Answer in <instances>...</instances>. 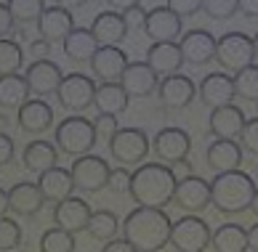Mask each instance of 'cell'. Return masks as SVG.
<instances>
[{
	"mask_svg": "<svg viewBox=\"0 0 258 252\" xmlns=\"http://www.w3.org/2000/svg\"><path fill=\"white\" fill-rule=\"evenodd\" d=\"M178 178L173 167L162 162H144L131 173V199L136 207H155L162 210L173 202Z\"/></svg>",
	"mask_w": 258,
	"mask_h": 252,
	"instance_id": "obj_1",
	"label": "cell"
},
{
	"mask_svg": "<svg viewBox=\"0 0 258 252\" xmlns=\"http://www.w3.org/2000/svg\"><path fill=\"white\" fill-rule=\"evenodd\" d=\"M170 228L173 220L165 210L136 207L122 220V239L131 241L136 252H160L165 244H170Z\"/></svg>",
	"mask_w": 258,
	"mask_h": 252,
	"instance_id": "obj_2",
	"label": "cell"
},
{
	"mask_svg": "<svg viewBox=\"0 0 258 252\" xmlns=\"http://www.w3.org/2000/svg\"><path fill=\"white\" fill-rule=\"evenodd\" d=\"M255 181L242 170L218 173L210 181V205L224 215H240L247 212L255 197Z\"/></svg>",
	"mask_w": 258,
	"mask_h": 252,
	"instance_id": "obj_3",
	"label": "cell"
},
{
	"mask_svg": "<svg viewBox=\"0 0 258 252\" xmlns=\"http://www.w3.org/2000/svg\"><path fill=\"white\" fill-rule=\"evenodd\" d=\"M96 128H93V120L83 117V114H70L64 117L59 125H56V133H53V143L56 149L67 157H85L91 154L93 146H96Z\"/></svg>",
	"mask_w": 258,
	"mask_h": 252,
	"instance_id": "obj_4",
	"label": "cell"
},
{
	"mask_svg": "<svg viewBox=\"0 0 258 252\" xmlns=\"http://www.w3.org/2000/svg\"><path fill=\"white\" fill-rule=\"evenodd\" d=\"M255 61V48H253V37L245 32H224L216 40V64L229 74H237L253 66Z\"/></svg>",
	"mask_w": 258,
	"mask_h": 252,
	"instance_id": "obj_5",
	"label": "cell"
},
{
	"mask_svg": "<svg viewBox=\"0 0 258 252\" xmlns=\"http://www.w3.org/2000/svg\"><path fill=\"white\" fill-rule=\"evenodd\" d=\"M96 80L83 72H70L64 74V80L56 91V99H59L61 109L70 114H83L85 109L93 106V99H96Z\"/></svg>",
	"mask_w": 258,
	"mask_h": 252,
	"instance_id": "obj_6",
	"label": "cell"
},
{
	"mask_svg": "<svg viewBox=\"0 0 258 252\" xmlns=\"http://www.w3.org/2000/svg\"><path fill=\"white\" fill-rule=\"evenodd\" d=\"M152 149L149 135L141 128H120L109 141V154L112 159L122 164V167H133V164H144L147 154Z\"/></svg>",
	"mask_w": 258,
	"mask_h": 252,
	"instance_id": "obj_7",
	"label": "cell"
},
{
	"mask_svg": "<svg viewBox=\"0 0 258 252\" xmlns=\"http://www.w3.org/2000/svg\"><path fill=\"white\" fill-rule=\"evenodd\" d=\"M213 231L200 215H184L170 228V244L176 252H205L210 247Z\"/></svg>",
	"mask_w": 258,
	"mask_h": 252,
	"instance_id": "obj_8",
	"label": "cell"
},
{
	"mask_svg": "<svg viewBox=\"0 0 258 252\" xmlns=\"http://www.w3.org/2000/svg\"><path fill=\"white\" fill-rule=\"evenodd\" d=\"M70 173H72V181H75V189H78V191L99 194L101 189H107L112 167L107 164V159H104V157L85 154V157H78V159L72 162Z\"/></svg>",
	"mask_w": 258,
	"mask_h": 252,
	"instance_id": "obj_9",
	"label": "cell"
},
{
	"mask_svg": "<svg viewBox=\"0 0 258 252\" xmlns=\"http://www.w3.org/2000/svg\"><path fill=\"white\" fill-rule=\"evenodd\" d=\"M152 151H155V157L162 164L173 167V164L186 162L189 151H192V138H189V133L184 128L170 125V128L157 130V135L152 138Z\"/></svg>",
	"mask_w": 258,
	"mask_h": 252,
	"instance_id": "obj_10",
	"label": "cell"
},
{
	"mask_svg": "<svg viewBox=\"0 0 258 252\" xmlns=\"http://www.w3.org/2000/svg\"><path fill=\"white\" fill-rule=\"evenodd\" d=\"M197 96L208 109H221V106L234 104V77H229L226 72H210L205 74L197 85Z\"/></svg>",
	"mask_w": 258,
	"mask_h": 252,
	"instance_id": "obj_11",
	"label": "cell"
},
{
	"mask_svg": "<svg viewBox=\"0 0 258 252\" xmlns=\"http://www.w3.org/2000/svg\"><path fill=\"white\" fill-rule=\"evenodd\" d=\"M181 30H184V22L170 11L168 3L147 11L144 32H147V37L152 43H176L181 37Z\"/></svg>",
	"mask_w": 258,
	"mask_h": 252,
	"instance_id": "obj_12",
	"label": "cell"
},
{
	"mask_svg": "<svg viewBox=\"0 0 258 252\" xmlns=\"http://www.w3.org/2000/svg\"><path fill=\"white\" fill-rule=\"evenodd\" d=\"M128 56L122 48L117 45H101L96 56L91 59V72L96 80L101 82H120L122 80V74H125L128 69Z\"/></svg>",
	"mask_w": 258,
	"mask_h": 252,
	"instance_id": "obj_13",
	"label": "cell"
},
{
	"mask_svg": "<svg viewBox=\"0 0 258 252\" xmlns=\"http://www.w3.org/2000/svg\"><path fill=\"white\" fill-rule=\"evenodd\" d=\"M157 96H160V104L165 106V109H186L197 96V85H195L192 77L178 72V74L162 77Z\"/></svg>",
	"mask_w": 258,
	"mask_h": 252,
	"instance_id": "obj_14",
	"label": "cell"
},
{
	"mask_svg": "<svg viewBox=\"0 0 258 252\" xmlns=\"http://www.w3.org/2000/svg\"><path fill=\"white\" fill-rule=\"evenodd\" d=\"M181 56H184V64L192 66H205L216 59V37L208 30H189L181 35Z\"/></svg>",
	"mask_w": 258,
	"mask_h": 252,
	"instance_id": "obj_15",
	"label": "cell"
},
{
	"mask_svg": "<svg viewBox=\"0 0 258 252\" xmlns=\"http://www.w3.org/2000/svg\"><path fill=\"white\" fill-rule=\"evenodd\" d=\"M173 205L186 210L189 215H197L200 210H205L210 205V183L200 176L181 178L176 186V194H173Z\"/></svg>",
	"mask_w": 258,
	"mask_h": 252,
	"instance_id": "obj_16",
	"label": "cell"
},
{
	"mask_svg": "<svg viewBox=\"0 0 258 252\" xmlns=\"http://www.w3.org/2000/svg\"><path fill=\"white\" fill-rule=\"evenodd\" d=\"M120 85L128 93V99H147V96H152L160 88V74L147 61H133L128 64Z\"/></svg>",
	"mask_w": 258,
	"mask_h": 252,
	"instance_id": "obj_17",
	"label": "cell"
},
{
	"mask_svg": "<svg viewBox=\"0 0 258 252\" xmlns=\"http://www.w3.org/2000/svg\"><path fill=\"white\" fill-rule=\"evenodd\" d=\"M37 32H40V40L51 45L64 43L75 32V19L64 6H48L40 16V22H37Z\"/></svg>",
	"mask_w": 258,
	"mask_h": 252,
	"instance_id": "obj_18",
	"label": "cell"
},
{
	"mask_svg": "<svg viewBox=\"0 0 258 252\" xmlns=\"http://www.w3.org/2000/svg\"><path fill=\"white\" fill-rule=\"evenodd\" d=\"M91 215H93V207L80 197H70L53 207V223L59 228L70 231V234H78V231L88 228Z\"/></svg>",
	"mask_w": 258,
	"mask_h": 252,
	"instance_id": "obj_19",
	"label": "cell"
},
{
	"mask_svg": "<svg viewBox=\"0 0 258 252\" xmlns=\"http://www.w3.org/2000/svg\"><path fill=\"white\" fill-rule=\"evenodd\" d=\"M27 82H30V91L35 96H51L59 91V85L64 80V72H61V66L51 61V59H45V61H32L30 66H27Z\"/></svg>",
	"mask_w": 258,
	"mask_h": 252,
	"instance_id": "obj_20",
	"label": "cell"
},
{
	"mask_svg": "<svg viewBox=\"0 0 258 252\" xmlns=\"http://www.w3.org/2000/svg\"><path fill=\"white\" fill-rule=\"evenodd\" d=\"M245 151L237 141H226V138H213L208 143V151H205V159H208V167L216 173H232V170H240Z\"/></svg>",
	"mask_w": 258,
	"mask_h": 252,
	"instance_id": "obj_21",
	"label": "cell"
},
{
	"mask_svg": "<svg viewBox=\"0 0 258 252\" xmlns=\"http://www.w3.org/2000/svg\"><path fill=\"white\" fill-rule=\"evenodd\" d=\"M8 205H11V212H16L19 218H32L43 210L45 199H43L40 189H37V183L19 181L8 189Z\"/></svg>",
	"mask_w": 258,
	"mask_h": 252,
	"instance_id": "obj_22",
	"label": "cell"
},
{
	"mask_svg": "<svg viewBox=\"0 0 258 252\" xmlns=\"http://www.w3.org/2000/svg\"><path fill=\"white\" fill-rule=\"evenodd\" d=\"M245 112L240 109L237 104H229V106H221V109H210V133L216 138H226V141H234L240 138V133L245 128Z\"/></svg>",
	"mask_w": 258,
	"mask_h": 252,
	"instance_id": "obj_23",
	"label": "cell"
},
{
	"mask_svg": "<svg viewBox=\"0 0 258 252\" xmlns=\"http://www.w3.org/2000/svg\"><path fill=\"white\" fill-rule=\"evenodd\" d=\"M37 189H40L43 199L45 202H53V205H59V202L70 199L72 191H75V181H72V173L64 170V167H51L37 176Z\"/></svg>",
	"mask_w": 258,
	"mask_h": 252,
	"instance_id": "obj_24",
	"label": "cell"
},
{
	"mask_svg": "<svg viewBox=\"0 0 258 252\" xmlns=\"http://www.w3.org/2000/svg\"><path fill=\"white\" fill-rule=\"evenodd\" d=\"M128 32L131 30H128L125 19H122V14H117V11H101L96 19H93V24H91V35L96 37L99 48L122 43L128 37Z\"/></svg>",
	"mask_w": 258,
	"mask_h": 252,
	"instance_id": "obj_25",
	"label": "cell"
},
{
	"mask_svg": "<svg viewBox=\"0 0 258 252\" xmlns=\"http://www.w3.org/2000/svg\"><path fill=\"white\" fill-rule=\"evenodd\" d=\"M53 125V106L43 99H30L19 109V128L30 135H40Z\"/></svg>",
	"mask_w": 258,
	"mask_h": 252,
	"instance_id": "obj_26",
	"label": "cell"
},
{
	"mask_svg": "<svg viewBox=\"0 0 258 252\" xmlns=\"http://www.w3.org/2000/svg\"><path fill=\"white\" fill-rule=\"evenodd\" d=\"M147 64L162 77L178 74L184 66V56H181L178 43H152L147 51Z\"/></svg>",
	"mask_w": 258,
	"mask_h": 252,
	"instance_id": "obj_27",
	"label": "cell"
},
{
	"mask_svg": "<svg viewBox=\"0 0 258 252\" xmlns=\"http://www.w3.org/2000/svg\"><path fill=\"white\" fill-rule=\"evenodd\" d=\"M56 162H59V149H56V143L43 141V138L30 141L22 151V164L30 173H37V176L56 167Z\"/></svg>",
	"mask_w": 258,
	"mask_h": 252,
	"instance_id": "obj_28",
	"label": "cell"
},
{
	"mask_svg": "<svg viewBox=\"0 0 258 252\" xmlns=\"http://www.w3.org/2000/svg\"><path fill=\"white\" fill-rule=\"evenodd\" d=\"M61 48H64V56L70 61L85 64V61H91L93 56H96L99 43H96V37L91 35V30H85V27H75V32L61 43Z\"/></svg>",
	"mask_w": 258,
	"mask_h": 252,
	"instance_id": "obj_29",
	"label": "cell"
},
{
	"mask_svg": "<svg viewBox=\"0 0 258 252\" xmlns=\"http://www.w3.org/2000/svg\"><path fill=\"white\" fill-rule=\"evenodd\" d=\"M30 82L24 74L0 77V109H22L30 101Z\"/></svg>",
	"mask_w": 258,
	"mask_h": 252,
	"instance_id": "obj_30",
	"label": "cell"
},
{
	"mask_svg": "<svg viewBox=\"0 0 258 252\" xmlns=\"http://www.w3.org/2000/svg\"><path fill=\"white\" fill-rule=\"evenodd\" d=\"M128 93L122 91L120 82H101L96 88V99H93V106L99 109V114H112L117 117L128 109Z\"/></svg>",
	"mask_w": 258,
	"mask_h": 252,
	"instance_id": "obj_31",
	"label": "cell"
},
{
	"mask_svg": "<svg viewBox=\"0 0 258 252\" xmlns=\"http://www.w3.org/2000/svg\"><path fill=\"white\" fill-rule=\"evenodd\" d=\"M216 252H247V228L240 223H221L210 239Z\"/></svg>",
	"mask_w": 258,
	"mask_h": 252,
	"instance_id": "obj_32",
	"label": "cell"
},
{
	"mask_svg": "<svg viewBox=\"0 0 258 252\" xmlns=\"http://www.w3.org/2000/svg\"><path fill=\"white\" fill-rule=\"evenodd\" d=\"M88 236L91 239H96V241H112V239H117L120 234V220L117 215H114L112 210H93V215L88 220Z\"/></svg>",
	"mask_w": 258,
	"mask_h": 252,
	"instance_id": "obj_33",
	"label": "cell"
},
{
	"mask_svg": "<svg viewBox=\"0 0 258 252\" xmlns=\"http://www.w3.org/2000/svg\"><path fill=\"white\" fill-rule=\"evenodd\" d=\"M8 11H11V16H14V24H19L24 30V27L40 22L45 6L40 3V0H11V3H8Z\"/></svg>",
	"mask_w": 258,
	"mask_h": 252,
	"instance_id": "obj_34",
	"label": "cell"
},
{
	"mask_svg": "<svg viewBox=\"0 0 258 252\" xmlns=\"http://www.w3.org/2000/svg\"><path fill=\"white\" fill-rule=\"evenodd\" d=\"M24 64V48L16 40H0V77L19 74Z\"/></svg>",
	"mask_w": 258,
	"mask_h": 252,
	"instance_id": "obj_35",
	"label": "cell"
},
{
	"mask_svg": "<svg viewBox=\"0 0 258 252\" xmlns=\"http://www.w3.org/2000/svg\"><path fill=\"white\" fill-rule=\"evenodd\" d=\"M75 234L64 231L59 226L48 228L45 234L40 236V252H75Z\"/></svg>",
	"mask_w": 258,
	"mask_h": 252,
	"instance_id": "obj_36",
	"label": "cell"
},
{
	"mask_svg": "<svg viewBox=\"0 0 258 252\" xmlns=\"http://www.w3.org/2000/svg\"><path fill=\"white\" fill-rule=\"evenodd\" d=\"M234 93L245 101L258 104V64L234 74Z\"/></svg>",
	"mask_w": 258,
	"mask_h": 252,
	"instance_id": "obj_37",
	"label": "cell"
},
{
	"mask_svg": "<svg viewBox=\"0 0 258 252\" xmlns=\"http://www.w3.org/2000/svg\"><path fill=\"white\" fill-rule=\"evenodd\" d=\"M22 247V226L11 218H0V252H14Z\"/></svg>",
	"mask_w": 258,
	"mask_h": 252,
	"instance_id": "obj_38",
	"label": "cell"
},
{
	"mask_svg": "<svg viewBox=\"0 0 258 252\" xmlns=\"http://www.w3.org/2000/svg\"><path fill=\"white\" fill-rule=\"evenodd\" d=\"M203 11L210 19H218V22H226L232 19L240 8H237V0H205L203 3Z\"/></svg>",
	"mask_w": 258,
	"mask_h": 252,
	"instance_id": "obj_39",
	"label": "cell"
},
{
	"mask_svg": "<svg viewBox=\"0 0 258 252\" xmlns=\"http://www.w3.org/2000/svg\"><path fill=\"white\" fill-rule=\"evenodd\" d=\"M240 146H242V151L258 157V117L245 122V128L240 133Z\"/></svg>",
	"mask_w": 258,
	"mask_h": 252,
	"instance_id": "obj_40",
	"label": "cell"
},
{
	"mask_svg": "<svg viewBox=\"0 0 258 252\" xmlns=\"http://www.w3.org/2000/svg\"><path fill=\"white\" fill-rule=\"evenodd\" d=\"M122 19H125L128 30H144V22H147V11L141 3H128L125 8H122Z\"/></svg>",
	"mask_w": 258,
	"mask_h": 252,
	"instance_id": "obj_41",
	"label": "cell"
},
{
	"mask_svg": "<svg viewBox=\"0 0 258 252\" xmlns=\"http://www.w3.org/2000/svg\"><path fill=\"white\" fill-rule=\"evenodd\" d=\"M93 128H96L99 138H104L109 143L114 138V133L120 130V122H117V117H112V114H99V117L93 120Z\"/></svg>",
	"mask_w": 258,
	"mask_h": 252,
	"instance_id": "obj_42",
	"label": "cell"
},
{
	"mask_svg": "<svg viewBox=\"0 0 258 252\" xmlns=\"http://www.w3.org/2000/svg\"><path fill=\"white\" fill-rule=\"evenodd\" d=\"M107 189H112L114 194H125V191H131V170H128V167H112Z\"/></svg>",
	"mask_w": 258,
	"mask_h": 252,
	"instance_id": "obj_43",
	"label": "cell"
},
{
	"mask_svg": "<svg viewBox=\"0 0 258 252\" xmlns=\"http://www.w3.org/2000/svg\"><path fill=\"white\" fill-rule=\"evenodd\" d=\"M168 8L181 19V22H184V19L195 16L197 11H203V3H200V0H170Z\"/></svg>",
	"mask_w": 258,
	"mask_h": 252,
	"instance_id": "obj_44",
	"label": "cell"
},
{
	"mask_svg": "<svg viewBox=\"0 0 258 252\" xmlns=\"http://www.w3.org/2000/svg\"><path fill=\"white\" fill-rule=\"evenodd\" d=\"M14 16L8 11V3H0V40H8V35L14 32Z\"/></svg>",
	"mask_w": 258,
	"mask_h": 252,
	"instance_id": "obj_45",
	"label": "cell"
},
{
	"mask_svg": "<svg viewBox=\"0 0 258 252\" xmlns=\"http://www.w3.org/2000/svg\"><path fill=\"white\" fill-rule=\"evenodd\" d=\"M14 159V138L8 133H0V167H6Z\"/></svg>",
	"mask_w": 258,
	"mask_h": 252,
	"instance_id": "obj_46",
	"label": "cell"
},
{
	"mask_svg": "<svg viewBox=\"0 0 258 252\" xmlns=\"http://www.w3.org/2000/svg\"><path fill=\"white\" fill-rule=\"evenodd\" d=\"M30 56L35 61H45V59H51V43H45V40H32L30 43Z\"/></svg>",
	"mask_w": 258,
	"mask_h": 252,
	"instance_id": "obj_47",
	"label": "cell"
},
{
	"mask_svg": "<svg viewBox=\"0 0 258 252\" xmlns=\"http://www.w3.org/2000/svg\"><path fill=\"white\" fill-rule=\"evenodd\" d=\"M101 252H136V249H133L131 241H125V239H112V241L104 244Z\"/></svg>",
	"mask_w": 258,
	"mask_h": 252,
	"instance_id": "obj_48",
	"label": "cell"
},
{
	"mask_svg": "<svg viewBox=\"0 0 258 252\" xmlns=\"http://www.w3.org/2000/svg\"><path fill=\"white\" fill-rule=\"evenodd\" d=\"M237 8L247 19H258V0H237Z\"/></svg>",
	"mask_w": 258,
	"mask_h": 252,
	"instance_id": "obj_49",
	"label": "cell"
},
{
	"mask_svg": "<svg viewBox=\"0 0 258 252\" xmlns=\"http://www.w3.org/2000/svg\"><path fill=\"white\" fill-rule=\"evenodd\" d=\"M247 249L258 252V220H255L253 228H247Z\"/></svg>",
	"mask_w": 258,
	"mask_h": 252,
	"instance_id": "obj_50",
	"label": "cell"
},
{
	"mask_svg": "<svg viewBox=\"0 0 258 252\" xmlns=\"http://www.w3.org/2000/svg\"><path fill=\"white\" fill-rule=\"evenodd\" d=\"M6 212H11V205H8V191L0 189V218H6Z\"/></svg>",
	"mask_w": 258,
	"mask_h": 252,
	"instance_id": "obj_51",
	"label": "cell"
},
{
	"mask_svg": "<svg viewBox=\"0 0 258 252\" xmlns=\"http://www.w3.org/2000/svg\"><path fill=\"white\" fill-rule=\"evenodd\" d=\"M250 212L255 215V220H258V191H255V197H253V205H250Z\"/></svg>",
	"mask_w": 258,
	"mask_h": 252,
	"instance_id": "obj_52",
	"label": "cell"
},
{
	"mask_svg": "<svg viewBox=\"0 0 258 252\" xmlns=\"http://www.w3.org/2000/svg\"><path fill=\"white\" fill-rule=\"evenodd\" d=\"M6 128H8V117H6V114H0V133H6Z\"/></svg>",
	"mask_w": 258,
	"mask_h": 252,
	"instance_id": "obj_53",
	"label": "cell"
},
{
	"mask_svg": "<svg viewBox=\"0 0 258 252\" xmlns=\"http://www.w3.org/2000/svg\"><path fill=\"white\" fill-rule=\"evenodd\" d=\"M253 48H255V59H258V35L253 37Z\"/></svg>",
	"mask_w": 258,
	"mask_h": 252,
	"instance_id": "obj_54",
	"label": "cell"
},
{
	"mask_svg": "<svg viewBox=\"0 0 258 252\" xmlns=\"http://www.w3.org/2000/svg\"><path fill=\"white\" fill-rule=\"evenodd\" d=\"M255 181H258V164H255Z\"/></svg>",
	"mask_w": 258,
	"mask_h": 252,
	"instance_id": "obj_55",
	"label": "cell"
},
{
	"mask_svg": "<svg viewBox=\"0 0 258 252\" xmlns=\"http://www.w3.org/2000/svg\"><path fill=\"white\" fill-rule=\"evenodd\" d=\"M255 106H258V104H255ZM255 117H258V114H255Z\"/></svg>",
	"mask_w": 258,
	"mask_h": 252,
	"instance_id": "obj_56",
	"label": "cell"
}]
</instances>
